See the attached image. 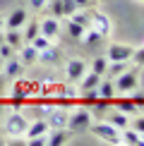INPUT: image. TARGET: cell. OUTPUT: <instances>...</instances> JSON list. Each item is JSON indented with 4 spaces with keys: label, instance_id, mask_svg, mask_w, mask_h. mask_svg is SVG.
Wrapping results in <instances>:
<instances>
[{
    "label": "cell",
    "instance_id": "12",
    "mask_svg": "<svg viewBox=\"0 0 144 146\" xmlns=\"http://www.w3.org/2000/svg\"><path fill=\"white\" fill-rule=\"evenodd\" d=\"M58 31H60V22H58V17H48V19L39 22V34L48 36V38H55Z\"/></svg>",
    "mask_w": 144,
    "mask_h": 146
},
{
    "label": "cell",
    "instance_id": "14",
    "mask_svg": "<svg viewBox=\"0 0 144 146\" xmlns=\"http://www.w3.org/2000/svg\"><path fill=\"white\" fill-rule=\"evenodd\" d=\"M96 94H99V98H108V101H113V98H115V86H113V79L101 77L99 86H96Z\"/></svg>",
    "mask_w": 144,
    "mask_h": 146
},
{
    "label": "cell",
    "instance_id": "33",
    "mask_svg": "<svg viewBox=\"0 0 144 146\" xmlns=\"http://www.w3.org/2000/svg\"><path fill=\"white\" fill-rule=\"evenodd\" d=\"M29 146H48V132L46 134H41V137H31V139H27Z\"/></svg>",
    "mask_w": 144,
    "mask_h": 146
},
{
    "label": "cell",
    "instance_id": "21",
    "mask_svg": "<svg viewBox=\"0 0 144 146\" xmlns=\"http://www.w3.org/2000/svg\"><path fill=\"white\" fill-rule=\"evenodd\" d=\"M113 103H115V108L118 110H123V113H127V115H132V113H137L139 108L132 103V98L130 96H125V98H113Z\"/></svg>",
    "mask_w": 144,
    "mask_h": 146
},
{
    "label": "cell",
    "instance_id": "15",
    "mask_svg": "<svg viewBox=\"0 0 144 146\" xmlns=\"http://www.w3.org/2000/svg\"><path fill=\"white\" fill-rule=\"evenodd\" d=\"M58 60H60V50L53 43L48 48H43V50H39V62H43V65H58Z\"/></svg>",
    "mask_w": 144,
    "mask_h": 146
},
{
    "label": "cell",
    "instance_id": "1",
    "mask_svg": "<svg viewBox=\"0 0 144 146\" xmlns=\"http://www.w3.org/2000/svg\"><path fill=\"white\" fill-rule=\"evenodd\" d=\"M89 132L96 137V139H101V141H106V144H120V129L118 127H113L108 120H99V122H91L89 125Z\"/></svg>",
    "mask_w": 144,
    "mask_h": 146
},
{
    "label": "cell",
    "instance_id": "8",
    "mask_svg": "<svg viewBox=\"0 0 144 146\" xmlns=\"http://www.w3.org/2000/svg\"><path fill=\"white\" fill-rule=\"evenodd\" d=\"M17 58H19V62L24 65V67H29V65L39 62V50H36L31 43H22L19 48H17Z\"/></svg>",
    "mask_w": 144,
    "mask_h": 146
},
{
    "label": "cell",
    "instance_id": "36",
    "mask_svg": "<svg viewBox=\"0 0 144 146\" xmlns=\"http://www.w3.org/2000/svg\"><path fill=\"white\" fill-rule=\"evenodd\" d=\"M46 5H48V0H29V7H31V10H36V12H39V10H43Z\"/></svg>",
    "mask_w": 144,
    "mask_h": 146
},
{
    "label": "cell",
    "instance_id": "4",
    "mask_svg": "<svg viewBox=\"0 0 144 146\" xmlns=\"http://www.w3.org/2000/svg\"><path fill=\"white\" fill-rule=\"evenodd\" d=\"M29 127V120L24 117L22 113H10L7 120H5V132H7L10 137H24V132H27Z\"/></svg>",
    "mask_w": 144,
    "mask_h": 146
},
{
    "label": "cell",
    "instance_id": "16",
    "mask_svg": "<svg viewBox=\"0 0 144 146\" xmlns=\"http://www.w3.org/2000/svg\"><path fill=\"white\" fill-rule=\"evenodd\" d=\"M125 70H130V60H113V62H108V67H106V74L108 79H115L118 74H123Z\"/></svg>",
    "mask_w": 144,
    "mask_h": 146
},
{
    "label": "cell",
    "instance_id": "25",
    "mask_svg": "<svg viewBox=\"0 0 144 146\" xmlns=\"http://www.w3.org/2000/svg\"><path fill=\"white\" fill-rule=\"evenodd\" d=\"M70 19H75L77 24H82L84 29H89V27H91V12H82V10H77L75 15H70Z\"/></svg>",
    "mask_w": 144,
    "mask_h": 146
},
{
    "label": "cell",
    "instance_id": "30",
    "mask_svg": "<svg viewBox=\"0 0 144 146\" xmlns=\"http://www.w3.org/2000/svg\"><path fill=\"white\" fill-rule=\"evenodd\" d=\"M60 3H63V17H70V15H75V12L79 10L75 0H60Z\"/></svg>",
    "mask_w": 144,
    "mask_h": 146
},
{
    "label": "cell",
    "instance_id": "7",
    "mask_svg": "<svg viewBox=\"0 0 144 146\" xmlns=\"http://www.w3.org/2000/svg\"><path fill=\"white\" fill-rule=\"evenodd\" d=\"M132 50H135L132 46H125V43H113V46H108L106 58H108V62H113V60H130V58H132Z\"/></svg>",
    "mask_w": 144,
    "mask_h": 146
},
{
    "label": "cell",
    "instance_id": "32",
    "mask_svg": "<svg viewBox=\"0 0 144 146\" xmlns=\"http://www.w3.org/2000/svg\"><path fill=\"white\" fill-rule=\"evenodd\" d=\"M15 48H12L10 43H5V41H3V43H0V60H7V58H12V55H15Z\"/></svg>",
    "mask_w": 144,
    "mask_h": 146
},
{
    "label": "cell",
    "instance_id": "29",
    "mask_svg": "<svg viewBox=\"0 0 144 146\" xmlns=\"http://www.w3.org/2000/svg\"><path fill=\"white\" fill-rule=\"evenodd\" d=\"M29 43H31L36 50H43V48H48V46H51V38H48V36H43V34H39L36 38H31V41H29Z\"/></svg>",
    "mask_w": 144,
    "mask_h": 146
},
{
    "label": "cell",
    "instance_id": "9",
    "mask_svg": "<svg viewBox=\"0 0 144 146\" xmlns=\"http://www.w3.org/2000/svg\"><path fill=\"white\" fill-rule=\"evenodd\" d=\"M72 132L67 127H58V129H48V146H65L70 144Z\"/></svg>",
    "mask_w": 144,
    "mask_h": 146
},
{
    "label": "cell",
    "instance_id": "35",
    "mask_svg": "<svg viewBox=\"0 0 144 146\" xmlns=\"http://www.w3.org/2000/svg\"><path fill=\"white\" fill-rule=\"evenodd\" d=\"M130 127H132V129H137L139 134H144V115H142V117H137L135 122H130Z\"/></svg>",
    "mask_w": 144,
    "mask_h": 146
},
{
    "label": "cell",
    "instance_id": "20",
    "mask_svg": "<svg viewBox=\"0 0 144 146\" xmlns=\"http://www.w3.org/2000/svg\"><path fill=\"white\" fill-rule=\"evenodd\" d=\"M108 122L113 127H118V129H125V127H130V115L123 113V110H115V113L108 115Z\"/></svg>",
    "mask_w": 144,
    "mask_h": 146
},
{
    "label": "cell",
    "instance_id": "24",
    "mask_svg": "<svg viewBox=\"0 0 144 146\" xmlns=\"http://www.w3.org/2000/svg\"><path fill=\"white\" fill-rule=\"evenodd\" d=\"M36 36H39V22L27 19V29H24V34H22L24 43H29V41H31V38H36Z\"/></svg>",
    "mask_w": 144,
    "mask_h": 146
},
{
    "label": "cell",
    "instance_id": "34",
    "mask_svg": "<svg viewBox=\"0 0 144 146\" xmlns=\"http://www.w3.org/2000/svg\"><path fill=\"white\" fill-rule=\"evenodd\" d=\"M130 98H132V103H135L137 108H144V94H142V91H137V89H135Z\"/></svg>",
    "mask_w": 144,
    "mask_h": 146
},
{
    "label": "cell",
    "instance_id": "28",
    "mask_svg": "<svg viewBox=\"0 0 144 146\" xmlns=\"http://www.w3.org/2000/svg\"><path fill=\"white\" fill-rule=\"evenodd\" d=\"M106 67H108V58H106V55L94 58V62H91V72H96V74L103 77V74H106Z\"/></svg>",
    "mask_w": 144,
    "mask_h": 146
},
{
    "label": "cell",
    "instance_id": "39",
    "mask_svg": "<svg viewBox=\"0 0 144 146\" xmlns=\"http://www.w3.org/2000/svg\"><path fill=\"white\" fill-rule=\"evenodd\" d=\"M3 91H5V77H0V96H3Z\"/></svg>",
    "mask_w": 144,
    "mask_h": 146
},
{
    "label": "cell",
    "instance_id": "6",
    "mask_svg": "<svg viewBox=\"0 0 144 146\" xmlns=\"http://www.w3.org/2000/svg\"><path fill=\"white\" fill-rule=\"evenodd\" d=\"M87 72V62H84L82 58H72L67 60V65H65V74H67V82H79V77Z\"/></svg>",
    "mask_w": 144,
    "mask_h": 146
},
{
    "label": "cell",
    "instance_id": "3",
    "mask_svg": "<svg viewBox=\"0 0 144 146\" xmlns=\"http://www.w3.org/2000/svg\"><path fill=\"white\" fill-rule=\"evenodd\" d=\"M115 94H132L135 89H139V72L137 70H125L123 74H118L113 79Z\"/></svg>",
    "mask_w": 144,
    "mask_h": 146
},
{
    "label": "cell",
    "instance_id": "41",
    "mask_svg": "<svg viewBox=\"0 0 144 146\" xmlns=\"http://www.w3.org/2000/svg\"><path fill=\"white\" fill-rule=\"evenodd\" d=\"M3 41H5V34H3V31H0V43H3Z\"/></svg>",
    "mask_w": 144,
    "mask_h": 146
},
{
    "label": "cell",
    "instance_id": "17",
    "mask_svg": "<svg viewBox=\"0 0 144 146\" xmlns=\"http://www.w3.org/2000/svg\"><path fill=\"white\" fill-rule=\"evenodd\" d=\"M46 132H48V122H46L43 117H36L34 122L27 127L24 137H27V139H31V137H41V134H46Z\"/></svg>",
    "mask_w": 144,
    "mask_h": 146
},
{
    "label": "cell",
    "instance_id": "10",
    "mask_svg": "<svg viewBox=\"0 0 144 146\" xmlns=\"http://www.w3.org/2000/svg\"><path fill=\"white\" fill-rule=\"evenodd\" d=\"M91 29H96L101 36H106L111 34V19L103 15V12H91Z\"/></svg>",
    "mask_w": 144,
    "mask_h": 146
},
{
    "label": "cell",
    "instance_id": "26",
    "mask_svg": "<svg viewBox=\"0 0 144 146\" xmlns=\"http://www.w3.org/2000/svg\"><path fill=\"white\" fill-rule=\"evenodd\" d=\"M67 31H70L72 38H84V31H87V29H84L82 24H77L75 19H70V17H67Z\"/></svg>",
    "mask_w": 144,
    "mask_h": 146
},
{
    "label": "cell",
    "instance_id": "37",
    "mask_svg": "<svg viewBox=\"0 0 144 146\" xmlns=\"http://www.w3.org/2000/svg\"><path fill=\"white\" fill-rule=\"evenodd\" d=\"M53 17H63V3H60V0H53Z\"/></svg>",
    "mask_w": 144,
    "mask_h": 146
},
{
    "label": "cell",
    "instance_id": "19",
    "mask_svg": "<svg viewBox=\"0 0 144 146\" xmlns=\"http://www.w3.org/2000/svg\"><path fill=\"white\" fill-rule=\"evenodd\" d=\"M101 82V74H96V72H84V74L79 77V91H89V89H96Z\"/></svg>",
    "mask_w": 144,
    "mask_h": 146
},
{
    "label": "cell",
    "instance_id": "5",
    "mask_svg": "<svg viewBox=\"0 0 144 146\" xmlns=\"http://www.w3.org/2000/svg\"><path fill=\"white\" fill-rule=\"evenodd\" d=\"M67 108L58 106V108H48L43 120L48 122V129H58V127H67Z\"/></svg>",
    "mask_w": 144,
    "mask_h": 146
},
{
    "label": "cell",
    "instance_id": "11",
    "mask_svg": "<svg viewBox=\"0 0 144 146\" xmlns=\"http://www.w3.org/2000/svg\"><path fill=\"white\" fill-rule=\"evenodd\" d=\"M29 19V15H27V10H15V12H10V17H5V29H22L24 24H27Z\"/></svg>",
    "mask_w": 144,
    "mask_h": 146
},
{
    "label": "cell",
    "instance_id": "13",
    "mask_svg": "<svg viewBox=\"0 0 144 146\" xmlns=\"http://www.w3.org/2000/svg\"><path fill=\"white\" fill-rule=\"evenodd\" d=\"M5 62V67H3V77L5 79H10V77H19L22 74V70H24V65L19 62V58H7V60H3Z\"/></svg>",
    "mask_w": 144,
    "mask_h": 146
},
{
    "label": "cell",
    "instance_id": "31",
    "mask_svg": "<svg viewBox=\"0 0 144 146\" xmlns=\"http://www.w3.org/2000/svg\"><path fill=\"white\" fill-rule=\"evenodd\" d=\"M130 62H135L137 67H144V46H142V48H135V50H132Z\"/></svg>",
    "mask_w": 144,
    "mask_h": 146
},
{
    "label": "cell",
    "instance_id": "38",
    "mask_svg": "<svg viewBox=\"0 0 144 146\" xmlns=\"http://www.w3.org/2000/svg\"><path fill=\"white\" fill-rule=\"evenodd\" d=\"M75 3H77V7H79V10H87L89 5L94 3V0H75Z\"/></svg>",
    "mask_w": 144,
    "mask_h": 146
},
{
    "label": "cell",
    "instance_id": "27",
    "mask_svg": "<svg viewBox=\"0 0 144 146\" xmlns=\"http://www.w3.org/2000/svg\"><path fill=\"white\" fill-rule=\"evenodd\" d=\"M84 36H87V38H84V41H87V46H89V48L99 46V43H101V38H103V36H101L99 31H96V29H91V27H89L87 31H84Z\"/></svg>",
    "mask_w": 144,
    "mask_h": 146
},
{
    "label": "cell",
    "instance_id": "22",
    "mask_svg": "<svg viewBox=\"0 0 144 146\" xmlns=\"http://www.w3.org/2000/svg\"><path fill=\"white\" fill-rule=\"evenodd\" d=\"M5 43H10L12 48H19L22 43H24V38H22V31L19 29H7V31H5Z\"/></svg>",
    "mask_w": 144,
    "mask_h": 146
},
{
    "label": "cell",
    "instance_id": "23",
    "mask_svg": "<svg viewBox=\"0 0 144 146\" xmlns=\"http://www.w3.org/2000/svg\"><path fill=\"white\" fill-rule=\"evenodd\" d=\"M79 106H84V108H91L96 101H99V94H96V89H89V91H82V96L79 98Z\"/></svg>",
    "mask_w": 144,
    "mask_h": 146
},
{
    "label": "cell",
    "instance_id": "18",
    "mask_svg": "<svg viewBox=\"0 0 144 146\" xmlns=\"http://www.w3.org/2000/svg\"><path fill=\"white\" fill-rule=\"evenodd\" d=\"M120 144H127V146H142L139 132L132 129V127H125V129H120Z\"/></svg>",
    "mask_w": 144,
    "mask_h": 146
},
{
    "label": "cell",
    "instance_id": "40",
    "mask_svg": "<svg viewBox=\"0 0 144 146\" xmlns=\"http://www.w3.org/2000/svg\"><path fill=\"white\" fill-rule=\"evenodd\" d=\"M3 27H5V17L0 15V29H3Z\"/></svg>",
    "mask_w": 144,
    "mask_h": 146
},
{
    "label": "cell",
    "instance_id": "2",
    "mask_svg": "<svg viewBox=\"0 0 144 146\" xmlns=\"http://www.w3.org/2000/svg\"><path fill=\"white\" fill-rule=\"evenodd\" d=\"M94 122V117H91V110L89 108H77V110H72L67 115V129L75 134V132H87L89 129V125Z\"/></svg>",
    "mask_w": 144,
    "mask_h": 146
}]
</instances>
